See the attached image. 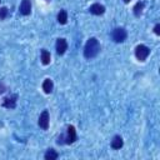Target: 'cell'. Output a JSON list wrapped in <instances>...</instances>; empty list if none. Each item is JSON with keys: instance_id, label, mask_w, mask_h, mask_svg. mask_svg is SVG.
<instances>
[{"instance_id": "12", "label": "cell", "mask_w": 160, "mask_h": 160, "mask_svg": "<svg viewBox=\"0 0 160 160\" xmlns=\"http://www.w3.org/2000/svg\"><path fill=\"white\" fill-rule=\"evenodd\" d=\"M42 90L46 94H50L52 91V81L50 79H45L44 80V82H42Z\"/></svg>"}, {"instance_id": "18", "label": "cell", "mask_w": 160, "mask_h": 160, "mask_svg": "<svg viewBox=\"0 0 160 160\" xmlns=\"http://www.w3.org/2000/svg\"><path fill=\"white\" fill-rule=\"evenodd\" d=\"M129 1H130V0H124V2H129Z\"/></svg>"}, {"instance_id": "8", "label": "cell", "mask_w": 160, "mask_h": 160, "mask_svg": "<svg viewBox=\"0 0 160 160\" xmlns=\"http://www.w3.org/2000/svg\"><path fill=\"white\" fill-rule=\"evenodd\" d=\"M4 106L8 109H14L16 106V95L8 96L4 99Z\"/></svg>"}, {"instance_id": "7", "label": "cell", "mask_w": 160, "mask_h": 160, "mask_svg": "<svg viewBox=\"0 0 160 160\" xmlns=\"http://www.w3.org/2000/svg\"><path fill=\"white\" fill-rule=\"evenodd\" d=\"M31 11V4L30 0H22L20 4V12L22 15H29Z\"/></svg>"}, {"instance_id": "13", "label": "cell", "mask_w": 160, "mask_h": 160, "mask_svg": "<svg viewBox=\"0 0 160 160\" xmlns=\"http://www.w3.org/2000/svg\"><path fill=\"white\" fill-rule=\"evenodd\" d=\"M58 156H59V155H58V152H56L54 149H49V150L45 152V156H44V158H45L46 160H55V159H58Z\"/></svg>"}, {"instance_id": "5", "label": "cell", "mask_w": 160, "mask_h": 160, "mask_svg": "<svg viewBox=\"0 0 160 160\" xmlns=\"http://www.w3.org/2000/svg\"><path fill=\"white\" fill-rule=\"evenodd\" d=\"M76 130L72 125H69L68 126V134H66V138H65V142L66 144H72L75 140H76Z\"/></svg>"}, {"instance_id": "9", "label": "cell", "mask_w": 160, "mask_h": 160, "mask_svg": "<svg viewBox=\"0 0 160 160\" xmlns=\"http://www.w3.org/2000/svg\"><path fill=\"white\" fill-rule=\"evenodd\" d=\"M104 11H105V8L100 4H92L90 6V12L94 15H101V14H104Z\"/></svg>"}, {"instance_id": "15", "label": "cell", "mask_w": 160, "mask_h": 160, "mask_svg": "<svg viewBox=\"0 0 160 160\" xmlns=\"http://www.w3.org/2000/svg\"><path fill=\"white\" fill-rule=\"evenodd\" d=\"M142 9H144V2H141V1L136 2V5L134 6V14H135V16H140L141 12H142Z\"/></svg>"}, {"instance_id": "1", "label": "cell", "mask_w": 160, "mask_h": 160, "mask_svg": "<svg viewBox=\"0 0 160 160\" xmlns=\"http://www.w3.org/2000/svg\"><path fill=\"white\" fill-rule=\"evenodd\" d=\"M100 51V44L96 38H90L86 44H85V48H84V55L86 59H92L95 58Z\"/></svg>"}, {"instance_id": "14", "label": "cell", "mask_w": 160, "mask_h": 160, "mask_svg": "<svg viewBox=\"0 0 160 160\" xmlns=\"http://www.w3.org/2000/svg\"><path fill=\"white\" fill-rule=\"evenodd\" d=\"M58 21L60 24H66V21H68V12L65 10H60V12L58 14Z\"/></svg>"}, {"instance_id": "16", "label": "cell", "mask_w": 160, "mask_h": 160, "mask_svg": "<svg viewBox=\"0 0 160 160\" xmlns=\"http://www.w3.org/2000/svg\"><path fill=\"white\" fill-rule=\"evenodd\" d=\"M8 9L4 6V8H0V19H5L8 16Z\"/></svg>"}, {"instance_id": "11", "label": "cell", "mask_w": 160, "mask_h": 160, "mask_svg": "<svg viewBox=\"0 0 160 160\" xmlns=\"http://www.w3.org/2000/svg\"><path fill=\"white\" fill-rule=\"evenodd\" d=\"M50 59H51L50 52H49L48 50L42 49V50H41V62H42L44 65H48V64H50Z\"/></svg>"}, {"instance_id": "4", "label": "cell", "mask_w": 160, "mask_h": 160, "mask_svg": "<svg viewBox=\"0 0 160 160\" xmlns=\"http://www.w3.org/2000/svg\"><path fill=\"white\" fill-rule=\"evenodd\" d=\"M49 120H50L49 112H48V110H44V111L40 114V118H39V126H40L41 129L46 130V129L49 128Z\"/></svg>"}, {"instance_id": "6", "label": "cell", "mask_w": 160, "mask_h": 160, "mask_svg": "<svg viewBox=\"0 0 160 160\" xmlns=\"http://www.w3.org/2000/svg\"><path fill=\"white\" fill-rule=\"evenodd\" d=\"M66 49H68V42H66V40L65 39H58V41H56V52L59 54V55H62L65 51H66Z\"/></svg>"}, {"instance_id": "2", "label": "cell", "mask_w": 160, "mask_h": 160, "mask_svg": "<svg viewBox=\"0 0 160 160\" xmlns=\"http://www.w3.org/2000/svg\"><path fill=\"white\" fill-rule=\"evenodd\" d=\"M149 54H150V49L145 45H138L136 49H135V56L140 61H144L149 56Z\"/></svg>"}, {"instance_id": "17", "label": "cell", "mask_w": 160, "mask_h": 160, "mask_svg": "<svg viewBox=\"0 0 160 160\" xmlns=\"http://www.w3.org/2000/svg\"><path fill=\"white\" fill-rule=\"evenodd\" d=\"M154 32H155L156 35H160V25H159V24L155 25V28H154Z\"/></svg>"}, {"instance_id": "10", "label": "cell", "mask_w": 160, "mask_h": 160, "mask_svg": "<svg viewBox=\"0 0 160 160\" xmlns=\"http://www.w3.org/2000/svg\"><path fill=\"white\" fill-rule=\"evenodd\" d=\"M122 145H124L122 138H121L120 135L114 136V139L111 140V148H112V149H115V150H118V149H120Z\"/></svg>"}, {"instance_id": "3", "label": "cell", "mask_w": 160, "mask_h": 160, "mask_svg": "<svg viewBox=\"0 0 160 160\" xmlns=\"http://www.w3.org/2000/svg\"><path fill=\"white\" fill-rule=\"evenodd\" d=\"M112 39L115 42H122L126 39V31L122 28H116L112 30Z\"/></svg>"}]
</instances>
